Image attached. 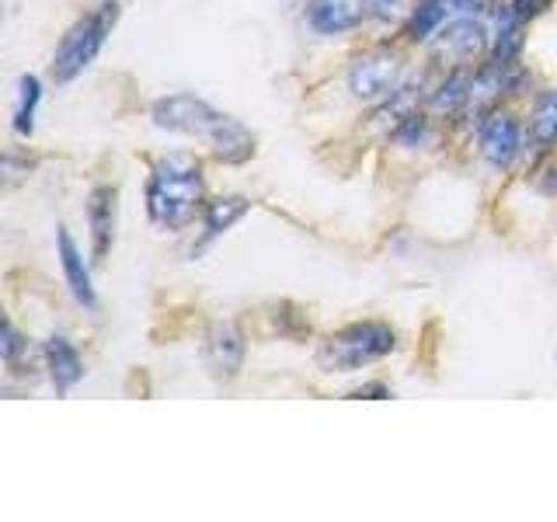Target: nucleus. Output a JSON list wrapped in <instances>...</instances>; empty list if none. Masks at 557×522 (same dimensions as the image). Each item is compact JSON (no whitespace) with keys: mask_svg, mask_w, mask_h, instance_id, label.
Returning a JSON list of instances; mask_svg holds the SVG:
<instances>
[{"mask_svg":"<svg viewBox=\"0 0 557 522\" xmlns=\"http://www.w3.org/2000/svg\"><path fill=\"white\" fill-rule=\"evenodd\" d=\"M150 126L161 136L202 144L206 157L220 167H248L258 157V136L231 112L191 91H171L150 101Z\"/></svg>","mask_w":557,"mask_h":522,"instance_id":"1","label":"nucleus"},{"mask_svg":"<svg viewBox=\"0 0 557 522\" xmlns=\"http://www.w3.org/2000/svg\"><path fill=\"white\" fill-rule=\"evenodd\" d=\"M209 157L196 150H164L150 157L144 178V213L161 234L182 237L196 231L209 202Z\"/></svg>","mask_w":557,"mask_h":522,"instance_id":"2","label":"nucleus"},{"mask_svg":"<svg viewBox=\"0 0 557 522\" xmlns=\"http://www.w3.org/2000/svg\"><path fill=\"white\" fill-rule=\"evenodd\" d=\"M400 348V331L391 321L380 318H362L348 321L313 345V365L324 376H356L370 365L391 359Z\"/></svg>","mask_w":557,"mask_h":522,"instance_id":"3","label":"nucleus"},{"mask_svg":"<svg viewBox=\"0 0 557 522\" xmlns=\"http://www.w3.org/2000/svg\"><path fill=\"white\" fill-rule=\"evenodd\" d=\"M122 22V0H95L84 14H77L60 35L57 49L49 57V80L57 87H66L81 80L87 70L98 63V57L109 46Z\"/></svg>","mask_w":557,"mask_h":522,"instance_id":"4","label":"nucleus"},{"mask_svg":"<svg viewBox=\"0 0 557 522\" xmlns=\"http://www.w3.org/2000/svg\"><path fill=\"white\" fill-rule=\"evenodd\" d=\"M411 70V49L397 39V35H380V39L359 46L352 57H348L342 70V91L348 101L362 104V109H373V104L387 101L400 80L408 77Z\"/></svg>","mask_w":557,"mask_h":522,"instance_id":"5","label":"nucleus"},{"mask_svg":"<svg viewBox=\"0 0 557 522\" xmlns=\"http://www.w3.org/2000/svg\"><path fill=\"white\" fill-rule=\"evenodd\" d=\"M467 147L474 150V161L492 178H512V174L527 171V119H522L519 104L505 101L484 112Z\"/></svg>","mask_w":557,"mask_h":522,"instance_id":"6","label":"nucleus"},{"mask_svg":"<svg viewBox=\"0 0 557 522\" xmlns=\"http://www.w3.org/2000/svg\"><path fill=\"white\" fill-rule=\"evenodd\" d=\"M492 49V25L481 14H453L449 22L435 32V39L422 49V60L432 70L453 66H478L487 60Z\"/></svg>","mask_w":557,"mask_h":522,"instance_id":"7","label":"nucleus"},{"mask_svg":"<svg viewBox=\"0 0 557 522\" xmlns=\"http://www.w3.org/2000/svg\"><path fill=\"white\" fill-rule=\"evenodd\" d=\"M199 356L209 380L220 383V387H231V383L244 376V365H248V331L231 318L209 321L199 338Z\"/></svg>","mask_w":557,"mask_h":522,"instance_id":"8","label":"nucleus"},{"mask_svg":"<svg viewBox=\"0 0 557 522\" xmlns=\"http://www.w3.org/2000/svg\"><path fill=\"white\" fill-rule=\"evenodd\" d=\"M52 248H57V265L63 275V286L84 313H98V286H95V258L91 251L81 248V240L74 237L66 223H57L52 234Z\"/></svg>","mask_w":557,"mask_h":522,"instance_id":"9","label":"nucleus"},{"mask_svg":"<svg viewBox=\"0 0 557 522\" xmlns=\"http://www.w3.org/2000/svg\"><path fill=\"white\" fill-rule=\"evenodd\" d=\"M251 209H255V202H251V196H244V191H220V196H209L202 216L196 223V237H191L185 258L188 261H202L244 216L251 213Z\"/></svg>","mask_w":557,"mask_h":522,"instance_id":"10","label":"nucleus"},{"mask_svg":"<svg viewBox=\"0 0 557 522\" xmlns=\"http://www.w3.org/2000/svg\"><path fill=\"white\" fill-rule=\"evenodd\" d=\"M84 226H87V251L95 265H104L115 251L119 237V185L98 182L84 199Z\"/></svg>","mask_w":557,"mask_h":522,"instance_id":"11","label":"nucleus"},{"mask_svg":"<svg viewBox=\"0 0 557 522\" xmlns=\"http://www.w3.org/2000/svg\"><path fill=\"white\" fill-rule=\"evenodd\" d=\"M304 28L321 42H342L366 32L362 0H304Z\"/></svg>","mask_w":557,"mask_h":522,"instance_id":"12","label":"nucleus"},{"mask_svg":"<svg viewBox=\"0 0 557 522\" xmlns=\"http://www.w3.org/2000/svg\"><path fill=\"white\" fill-rule=\"evenodd\" d=\"M527 167L557 153V87L540 84L527 98Z\"/></svg>","mask_w":557,"mask_h":522,"instance_id":"13","label":"nucleus"},{"mask_svg":"<svg viewBox=\"0 0 557 522\" xmlns=\"http://www.w3.org/2000/svg\"><path fill=\"white\" fill-rule=\"evenodd\" d=\"M383 147H391L400 157H429V153H443L446 147H453V133L446 122H440L432 112L418 109L411 112L400 126L391 133V139Z\"/></svg>","mask_w":557,"mask_h":522,"instance_id":"14","label":"nucleus"},{"mask_svg":"<svg viewBox=\"0 0 557 522\" xmlns=\"http://www.w3.org/2000/svg\"><path fill=\"white\" fill-rule=\"evenodd\" d=\"M42 365H46V380L57 397L74 394L84 376H87V362L81 345L63 335V331H52V335L42 338Z\"/></svg>","mask_w":557,"mask_h":522,"instance_id":"15","label":"nucleus"},{"mask_svg":"<svg viewBox=\"0 0 557 522\" xmlns=\"http://www.w3.org/2000/svg\"><path fill=\"white\" fill-rule=\"evenodd\" d=\"M487 25H492V49H487V60H495V63L527 60L530 25L516 14L509 0H495V8L487 11Z\"/></svg>","mask_w":557,"mask_h":522,"instance_id":"16","label":"nucleus"},{"mask_svg":"<svg viewBox=\"0 0 557 522\" xmlns=\"http://www.w3.org/2000/svg\"><path fill=\"white\" fill-rule=\"evenodd\" d=\"M470 80H474V66L435 70L425 112H432L440 122L453 126V122H457L460 115H467V109H470Z\"/></svg>","mask_w":557,"mask_h":522,"instance_id":"17","label":"nucleus"},{"mask_svg":"<svg viewBox=\"0 0 557 522\" xmlns=\"http://www.w3.org/2000/svg\"><path fill=\"white\" fill-rule=\"evenodd\" d=\"M0 362H4V376L8 383L22 380L32 383L35 376H46V365H42V345L35 348L32 338L17 327L11 318L4 321V331H0Z\"/></svg>","mask_w":557,"mask_h":522,"instance_id":"18","label":"nucleus"},{"mask_svg":"<svg viewBox=\"0 0 557 522\" xmlns=\"http://www.w3.org/2000/svg\"><path fill=\"white\" fill-rule=\"evenodd\" d=\"M449 8L443 4V0H414L408 17H405V25L397 28V39L405 42L411 52H422L432 39H435V32H440L446 22H449Z\"/></svg>","mask_w":557,"mask_h":522,"instance_id":"19","label":"nucleus"},{"mask_svg":"<svg viewBox=\"0 0 557 522\" xmlns=\"http://www.w3.org/2000/svg\"><path fill=\"white\" fill-rule=\"evenodd\" d=\"M46 98V77L22 74L14 84V109H11V129L17 139H32L39 129V112Z\"/></svg>","mask_w":557,"mask_h":522,"instance_id":"20","label":"nucleus"},{"mask_svg":"<svg viewBox=\"0 0 557 522\" xmlns=\"http://www.w3.org/2000/svg\"><path fill=\"white\" fill-rule=\"evenodd\" d=\"M265 318H269L272 335H278L283 341H293V345L310 341V318H307V313H304L300 307H296V303L278 300V303L269 307Z\"/></svg>","mask_w":557,"mask_h":522,"instance_id":"21","label":"nucleus"},{"mask_svg":"<svg viewBox=\"0 0 557 522\" xmlns=\"http://www.w3.org/2000/svg\"><path fill=\"white\" fill-rule=\"evenodd\" d=\"M414 0H362L366 8V25L376 28V32H394L405 25V17L411 11Z\"/></svg>","mask_w":557,"mask_h":522,"instance_id":"22","label":"nucleus"},{"mask_svg":"<svg viewBox=\"0 0 557 522\" xmlns=\"http://www.w3.org/2000/svg\"><path fill=\"white\" fill-rule=\"evenodd\" d=\"M348 397L352 400H387V397H394V387L387 380H362L359 387L348 390Z\"/></svg>","mask_w":557,"mask_h":522,"instance_id":"23","label":"nucleus"},{"mask_svg":"<svg viewBox=\"0 0 557 522\" xmlns=\"http://www.w3.org/2000/svg\"><path fill=\"white\" fill-rule=\"evenodd\" d=\"M509 4L516 8V14L522 17L527 25H536L540 17L550 14V8L557 4V0H509Z\"/></svg>","mask_w":557,"mask_h":522,"instance_id":"24","label":"nucleus"},{"mask_svg":"<svg viewBox=\"0 0 557 522\" xmlns=\"http://www.w3.org/2000/svg\"><path fill=\"white\" fill-rule=\"evenodd\" d=\"M449 8V14H481L487 17V11L495 8V0H443Z\"/></svg>","mask_w":557,"mask_h":522,"instance_id":"25","label":"nucleus"},{"mask_svg":"<svg viewBox=\"0 0 557 522\" xmlns=\"http://www.w3.org/2000/svg\"><path fill=\"white\" fill-rule=\"evenodd\" d=\"M554 356H557V348H554Z\"/></svg>","mask_w":557,"mask_h":522,"instance_id":"26","label":"nucleus"},{"mask_svg":"<svg viewBox=\"0 0 557 522\" xmlns=\"http://www.w3.org/2000/svg\"><path fill=\"white\" fill-rule=\"evenodd\" d=\"M554 161H557V153H554Z\"/></svg>","mask_w":557,"mask_h":522,"instance_id":"27","label":"nucleus"}]
</instances>
